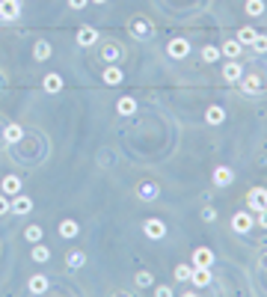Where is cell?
<instances>
[{"mask_svg": "<svg viewBox=\"0 0 267 297\" xmlns=\"http://www.w3.org/2000/svg\"><path fill=\"white\" fill-rule=\"evenodd\" d=\"M253 226H256V220H253V214H250V211H238V214L232 217V229H235V232H241V235H244V232H250Z\"/></svg>", "mask_w": 267, "mask_h": 297, "instance_id": "cell-1", "label": "cell"}, {"mask_svg": "<svg viewBox=\"0 0 267 297\" xmlns=\"http://www.w3.org/2000/svg\"><path fill=\"white\" fill-rule=\"evenodd\" d=\"M247 205H250L253 211H265L267 208V190L265 187H253L250 196H247Z\"/></svg>", "mask_w": 267, "mask_h": 297, "instance_id": "cell-2", "label": "cell"}, {"mask_svg": "<svg viewBox=\"0 0 267 297\" xmlns=\"http://www.w3.org/2000/svg\"><path fill=\"white\" fill-rule=\"evenodd\" d=\"M166 54H169L172 59H181V57L190 54V42H187V39H172V42L166 45Z\"/></svg>", "mask_w": 267, "mask_h": 297, "instance_id": "cell-3", "label": "cell"}, {"mask_svg": "<svg viewBox=\"0 0 267 297\" xmlns=\"http://www.w3.org/2000/svg\"><path fill=\"white\" fill-rule=\"evenodd\" d=\"M244 77V65L238 62V59H229L226 65H223V80H229V83H238Z\"/></svg>", "mask_w": 267, "mask_h": 297, "instance_id": "cell-4", "label": "cell"}, {"mask_svg": "<svg viewBox=\"0 0 267 297\" xmlns=\"http://www.w3.org/2000/svg\"><path fill=\"white\" fill-rule=\"evenodd\" d=\"M18 15H21L18 0H0V21H15Z\"/></svg>", "mask_w": 267, "mask_h": 297, "instance_id": "cell-5", "label": "cell"}, {"mask_svg": "<svg viewBox=\"0 0 267 297\" xmlns=\"http://www.w3.org/2000/svg\"><path fill=\"white\" fill-rule=\"evenodd\" d=\"M143 232H146L152 241H160V238L166 235V226H163V220H146V223H143Z\"/></svg>", "mask_w": 267, "mask_h": 297, "instance_id": "cell-6", "label": "cell"}, {"mask_svg": "<svg viewBox=\"0 0 267 297\" xmlns=\"http://www.w3.org/2000/svg\"><path fill=\"white\" fill-rule=\"evenodd\" d=\"M211 262H214V253L208 247H196L193 250V268H211Z\"/></svg>", "mask_w": 267, "mask_h": 297, "instance_id": "cell-7", "label": "cell"}, {"mask_svg": "<svg viewBox=\"0 0 267 297\" xmlns=\"http://www.w3.org/2000/svg\"><path fill=\"white\" fill-rule=\"evenodd\" d=\"M205 122H208V125H223V122H226V110H223L220 104H211V107L205 110Z\"/></svg>", "mask_w": 267, "mask_h": 297, "instance_id": "cell-8", "label": "cell"}, {"mask_svg": "<svg viewBox=\"0 0 267 297\" xmlns=\"http://www.w3.org/2000/svg\"><path fill=\"white\" fill-rule=\"evenodd\" d=\"M232 181H235V173H232L229 167H217V170H214V184H217V187H229Z\"/></svg>", "mask_w": 267, "mask_h": 297, "instance_id": "cell-9", "label": "cell"}, {"mask_svg": "<svg viewBox=\"0 0 267 297\" xmlns=\"http://www.w3.org/2000/svg\"><path fill=\"white\" fill-rule=\"evenodd\" d=\"M158 193H160V187L155 184V181H140V187H137V196L140 199H158Z\"/></svg>", "mask_w": 267, "mask_h": 297, "instance_id": "cell-10", "label": "cell"}, {"mask_svg": "<svg viewBox=\"0 0 267 297\" xmlns=\"http://www.w3.org/2000/svg\"><path fill=\"white\" fill-rule=\"evenodd\" d=\"M190 283H193L196 289H205V286H211V271H208V268H193V274H190Z\"/></svg>", "mask_w": 267, "mask_h": 297, "instance_id": "cell-11", "label": "cell"}, {"mask_svg": "<svg viewBox=\"0 0 267 297\" xmlns=\"http://www.w3.org/2000/svg\"><path fill=\"white\" fill-rule=\"evenodd\" d=\"M30 208H33V199H30V196H18V193H15V199L9 202V211H15V214H27Z\"/></svg>", "mask_w": 267, "mask_h": 297, "instance_id": "cell-12", "label": "cell"}, {"mask_svg": "<svg viewBox=\"0 0 267 297\" xmlns=\"http://www.w3.org/2000/svg\"><path fill=\"white\" fill-rule=\"evenodd\" d=\"M77 42L86 45V48L95 45V42H98V30H95V27H80V30H77Z\"/></svg>", "mask_w": 267, "mask_h": 297, "instance_id": "cell-13", "label": "cell"}, {"mask_svg": "<svg viewBox=\"0 0 267 297\" xmlns=\"http://www.w3.org/2000/svg\"><path fill=\"white\" fill-rule=\"evenodd\" d=\"M241 80H244V92H250V95H259V92H262V77H259V74H244Z\"/></svg>", "mask_w": 267, "mask_h": 297, "instance_id": "cell-14", "label": "cell"}, {"mask_svg": "<svg viewBox=\"0 0 267 297\" xmlns=\"http://www.w3.org/2000/svg\"><path fill=\"white\" fill-rule=\"evenodd\" d=\"M42 86H45V92H51V95H56V92L62 89V77H59V74H45V80H42Z\"/></svg>", "mask_w": 267, "mask_h": 297, "instance_id": "cell-15", "label": "cell"}, {"mask_svg": "<svg viewBox=\"0 0 267 297\" xmlns=\"http://www.w3.org/2000/svg\"><path fill=\"white\" fill-rule=\"evenodd\" d=\"M104 83H110V86L122 83V68L119 65H104Z\"/></svg>", "mask_w": 267, "mask_h": 297, "instance_id": "cell-16", "label": "cell"}, {"mask_svg": "<svg viewBox=\"0 0 267 297\" xmlns=\"http://www.w3.org/2000/svg\"><path fill=\"white\" fill-rule=\"evenodd\" d=\"M21 137H24V128H21V125H15V122H12V125H6V128H3V140H6V143H18Z\"/></svg>", "mask_w": 267, "mask_h": 297, "instance_id": "cell-17", "label": "cell"}, {"mask_svg": "<svg viewBox=\"0 0 267 297\" xmlns=\"http://www.w3.org/2000/svg\"><path fill=\"white\" fill-rule=\"evenodd\" d=\"M27 289H30L33 295H42V292H48V277H42V274H36V277H30V283H27Z\"/></svg>", "mask_w": 267, "mask_h": 297, "instance_id": "cell-18", "label": "cell"}, {"mask_svg": "<svg viewBox=\"0 0 267 297\" xmlns=\"http://www.w3.org/2000/svg\"><path fill=\"white\" fill-rule=\"evenodd\" d=\"M241 51H244V45H241L238 39H232V42H223V54H226L229 59H238V57H241Z\"/></svg>", "mask_w": 267, "mask_h": 297, "instance_id": "cell-19", "label": "cell"}, {"mask_svg": "<svg viewBox=\"0 0 267 297\" xmlns=\"http://www.w3.org/2000/svg\"><path fill=\"white\" fill-rule=\"evenodd\" d=\"M18 190H21V178H18V176H6V178H3V193H6V196H15Z\"/></svg>", "mask_w": 267, "mask_h": 297, "instance_id": "cell-20", "label": "cell"}, {"mask_svg": "<svg viewBox=\"0 0 267 297\" xmlns=\"http://www.w3.org/2000/svg\"><path fill=\"white\" fill-rule=\"evenodd\" d=\"M65 265H68L71 271H77V268H83V265H86V256H83L80 250H71V253H68V259H65Z\"/></svg>", "mask_w": 267, "mask_h": 297, "instance_id": "cell-21", "label": "cell"}, {"mask_svg": "<svg viewBox=\"0 0 267 297\" xmlns=\"http://www.w3.org/2000/svg\"><path fill=\"white\" fill-rule=\"evenodd\" d=\"M116 110H119L122 116H131V113H137V101H134V98H119Z\"/></svg>", "mask_w": 267, "mask_h": 297, "instance_id": "cell-22", "label": "cell"}, {"mask_svg": "<svg viewBox=\"0 0 267 297\" xmlns=\"http://www.w3.org/2000/svg\"><path fill=\"white\" fill-rule=\"evenodd\" d=\"M77 232H80V226H77L74 220H62V223H59V235H62V238H74Z\"/></svg>", "mask_w": 267, "mask_h": 297, "instance_id": "cell-23", "label": "cell"}, {"mask_svg": "<svg viewBox=\"0 0 267 297\" xmlns=\"http://www.w3.org/2000/svg\"><path fill=\"white\" fill-rule=\"evenodd\" d=\"M131 30H134V36H149V33H152V24H149L146 18H137V21L131 24Z\"/></svg>", "mask_w": 267, "mask_h": 297, "instance_id": "cell-24", "label": "cell"}, {"mask_svg": "<svg viewBox=\"0 0 267 297\" xmlns=\"http://www.w3.org/2000/svg\"><path fill=\"white\" fill-rule=\"evenodd\" d=\"M119 54H122V51H119V45H104L101 59H104V62H116V59H119Z\"/></svg>", "mask_w": 267, "mask_h": 297, "instance_id": "cell-25", "label": "cell"}, {"mask_svg": "<svg viewBox=\"0 0 267 297\" xmlns=\"http://www.w3.org/2000/svg\"><path fill=\"white\" fill-rule=\"evenodd\" d=\"M256 36H259V33H256L253 27H244V30L238 33V42H241V45H253V42H256Z\"/></svg>", "mask_w": 267, "mask_h": 297, "instance_id": "cell-26", "label": "cell"}, {"mask_svg": "<svg viewBox=\"0 0 267 297\" xmlns=\"http://www.w3.org/2000/svg\"><path fill=\"white\" fill-rule=\"evenodd\" d=\"M33 57H36V59H48V57H51V45H48V42H36Z\"/></svg>", "mask_w": 267, "mask_h": 297, "instance_id": "cell-27", "label": "cell"}, {"mask_svg": "<svg viewBox=\"0 0 267 297\" xmlns=\"http://www.w3.org/2000/svg\"><path fill=\"white\" fill-rule=\"evenodd\" d=\"M190 274H193L190 265H178L175 268V283H190Z\"/></svg>", "mask_w": 267, "mask_h": 297, "instance_id": "cell-28", "label": "cell"}, {"mask_svg": "<svg viewBox=\"0 0 267 297\" xmlns=\"http://www.w3.org/2000/svg\"><path fill=\"white\" fill-rule=\"evenodd\" d=\"M202 59H205V62H217V59H220V48H214V45H208V48L202 51Z\"/></svg>", "mask_w": 267, "mask_h": 297, "instance_id": "cell-29", "label": "cell"}, {"mask_svg": "<svg viewBox=\"0 0 267 297\" xmlns=\"http://www.w3.org/2000/svg\"><path fill=\"white\" fill-rule=\"evenodd\" d=\"M24 238H27L30 244H36V241H42V229H39V226H27V229H24Z\"/></svg>", "mask_w": 267, "mask_h": 297, "instance_id": "cell-30", "label": "cell"}, {"mask_svg": "<svg viewBox=\"0 0 267 297\" xmlns=\"http://www.w3.org/2000/svg\"><path fill=\"white\" fill-rule=\"evenodd\" d=\"M265 12V0H247V15H262Z\"/></svg>", "mask_w": 267, "mask_h": 297, "instance_id": "cell-31", "label": "cell"}, {"mask_svg": "<svg viewBox=\"0 0 267 297\" xmlns=\"http://www.w3.org/2000/svg\"><path fill=\"white\" fill-rule=\"evenodd\" d=\"M48 259H51L48 247H33V262H48Z\"/></svg>", "mask_w": 267, "mask_h": 297, "instance_id": "cell-32", "label": "cell"}, {"mask_svg": "<svg viewBox=\"0 0 267 297\" xmlns=\"http://www.w3.org/2000/svg\"><path fill=\"white\" fill-rule=\"evenodd\" d=\"M134 280H137V286H140V289H149V286H152V283H155V280H152V274H149V271H140V274H137V277H134Z\"/></svg>", "mask_w": 267, "mask_h": 297, "instance_id": "cell-33", "label": "cell"}, {"mask_svg": "<svg viewBox=\"0 0 267 297\" xmlns=\"http://www.w3.org/2000/svg\"><path fill=\"white\" fill-rule=\"evenodd\" d=\"M253 51H256V54H267V36H262V33L256 36V42H253Z\"/></svg>", "mask_w": 267, "mask_h": 297, "instance_id": "cell-34", "label": "cell"}, {"mask_svg": "<svg viewBox=\"0 0 267 297\" xmlns=\"http://www.w3.org/2000/svg\"><path fill=\"white\" fill-rule=\"evenodd\" d=\"M202 217L211 223V220H217V211H214V208H205V211H202Z\"/></svg>", "mask_w": 267, "mask_h": 297, "instance_id": "cell-35", "label": "cell"}, {"mask_svg": "<svg viewBox=\"0 0 267 297\" xmlns=\"http://www.w3.org/2000/svg\"><path fill=\"white\" fill-rule=\"evenodd\" d=\"M256 214H259V226L267 229V208H265V211H256Z\"/></svg>", "mask_w": 267, "mask_h": 297, "instance_id": "cell-36", "label": "cell"}, {"mask_svg": "<svg viewBox=\"0 0 267 297\" xmlns=\"http://www.w3.org/2000/svg\"><path fill=\"white\" fill-rule=\"evenodd\" d=\"M6 211H9V199H6V193H3V196H0V214H6Z\"/></svg>", "mask_w": 267, "mask_h": 297, "instance_id": "cell-37", "label": "cell"}, {"mask_svg": "<svg viewBox=\"0 0 267 297\" xmlns=\"http://www.w3.org/2000/svg\"><path fill=\"white\" fill-rule=\"evenodd\" d=\"M86 3H89V0H68V6H71V9H83Z\"/></svg>", "mask_w": 267, "mask_h": 297, "instance_id": "cell-38", "label": "cell"}, {"mask_svg": "<svg viewBox=\"0 0 267 297\" xmlns=\"http://www.w3.org/2000/svg\"><path fill=\"white\" fill-rule=\"evenodd\" d=\"M158 295H160V297H169V295H172V289H166V286H160V289H158Z\"/></svg>", "mask_w": 267, "mask_h": 297, "instance_id": "cell-39", "label": "cell"}, {"mask_svg": "<svg viewBox=\"0 0 267 297\" xmlns=\"http://www.w3.org/2000/svg\"><path fill=\"white\" fill-rule=\"evenodd\" d=\"M262 268L267 271V250H265V256H262Z\"/></svg>", "mask_w": 267, "mask_h": 297, "instance_id": "cell-40", "label": "cell"}, {"mask_svg": "<svg viewBox=\"0 0 267 297\" xmlns=\"http://www.w3.org/2000/svg\"><path fill=\"white\" fill-rule=\"evenodd\" d=\"M92 3H107V0H92Z\"/></svg>", "mask_w": 267, "mask_h": 297, "instance_id": "cell-41", "label": "cell"}]
</instances>
